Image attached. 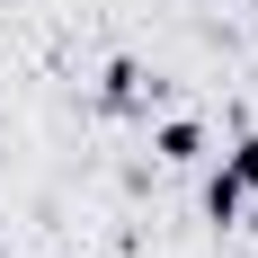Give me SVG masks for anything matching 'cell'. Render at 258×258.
<instances>
[{
  "instance_id": "cell-1",
  "label": "cell",
  "mask_w": 258,
  "mask_h": 258,
  "mask_svg": "<svg viewBox=\"0 0 258 258\" xmlns=\"http://www.w3.org/2000/svg\"><path fill=\"white\" fill-rule=\"evenodd\" d=\"M249 187H258V134H240V143H232V160L205 178V214H214V223H240Z\"/></svg>"
},
{
  "instance_id": "cell-2",
  "label": "cell",
  "mask_w": 258,
  "mask_h": 258,
  "mask_svg": "<svg viewBox=\"0 0 258 258\" xmlns=\"http://www.w3.org/2000/svg\"><path fill=\"white\" fill-rule=\"evenodd\" d=\"M98 107H116V116L152 107V80H143V62H107V89H98Z\"/></svg>"
},
{
  "instance_id": "cell-3",
  "label": "cell",
  "mask_w": 258,
  "mask_h": 258,
  "mask_svg": "<svg viewBox=\"0 0 258 258\" xmlns=\"http://www.w3.org/2000/svg\"><path fill=\"white\" fill-rule=\"evenodd\" d=\"M152 152H160V160H196V152H205V134H196V125H160Z\"/></svg>"
}]
</instances>
